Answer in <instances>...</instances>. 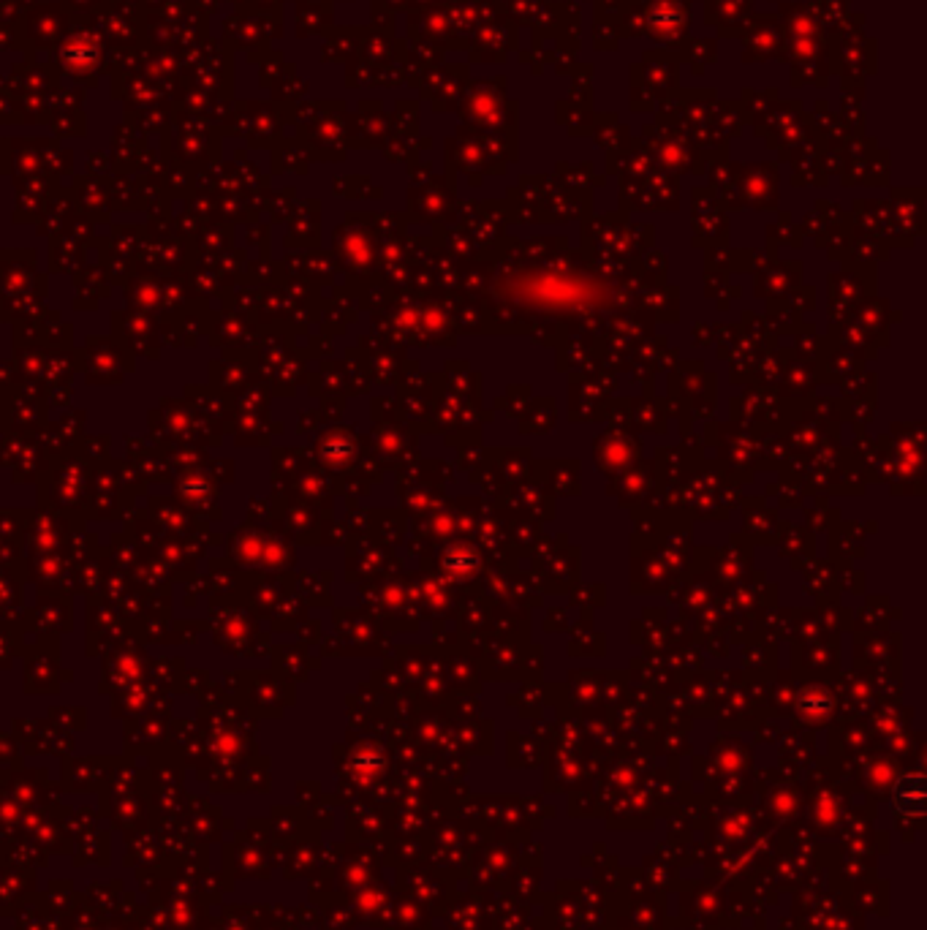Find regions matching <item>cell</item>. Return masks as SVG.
<instances>
[{"mask_svg": "<svg viewBox=\"0 0 927 930\" xmlns=\"http://www.w3.org/2000/svg\"><path fill=\"white\" fill-rule=\"evenodd\" d=\"M63 63L71 71H90L98 63V44L93 39H71L63 47Z\"/></svg>", "mask_w": 927, "mask_h": 930, "instance_id": "obj_1", "label": "cell"}]
</instances>
